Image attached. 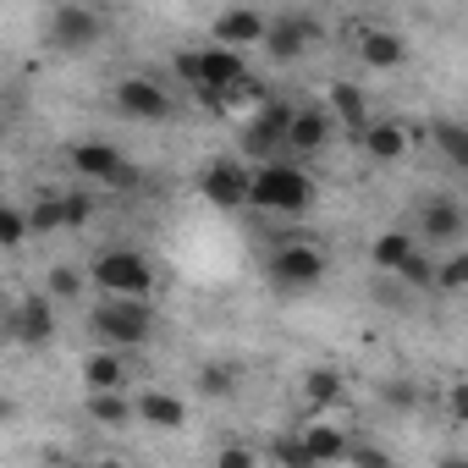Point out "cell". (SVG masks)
Wrapping results in <instances>:
<instances>
[{
  "instance_id": "obj_33",
  "label": "cell",
  "mask_w": 468,
  "mask_h": 468,
  "mask_svg": "<svg viewBox=\"0 0 468 468\" xmlns=\"http://www.w3.org/2000/svg\"><path fill=\"white\" fill-rule=\"evenodd\" d=\"M215 463H220V468H254V463H260V452H254V446H220V452H215Z\"/></svg>"
},
{
  "instance_id": "obj_17",
  "label": "cell",
  "mask_w": 468,
  "mask_h": 468,
  "mask_svg": "<svg viewBox=\"0 0 468 468\" xmlns=\"http://www.w3.org/2000/svg\"><path fill=\"white\" fill-rule=\"evenodd\" d=\"M133 424H149V430H182L187 424V402L176 391H138L133 397Z\"/></svg>"
},
{
  "instance_id": "obj_27",
  "label": "cell",
  "mask_w": 468,
  "mask_h": 468,
  "mask_svg": "<svg viewBox=\"0 0 468 468\" xmlns=\"http://www.w3.org/2000/svg\"><path fill=\"white\" fill-rule=\"evenodd\" d=\"M468 287V249H452L446 254V265H435V282H430V292H446V298H457Z\"/></svg>"
},
{
  "instance_id": "obj_28",
  "label": "cell",
  "mask_w": 468,
  "mask_h": 468,
  "mask_svg": "<svg viewBox=\"0 0 468 468\" xmlns=\"http://www.w3.org/2000/svg\"><path fill=\"white\" fill-rule=\"evenodd\" d=\"M83 287H89V271H78V265H50V276H45V292L61 303L83 298Z\"/></svg>"
},
{
  "instance_id": "obj_9",
  "label": "cell",
  "mask_w": 468,
  "mask_h": 468,
  "mask_svg": "<svg viewBox=\"0 0 468 468\" xmlns=\"http://www.w3.org/2000/svg\"><path fill=\"white\" fill-rule=\"evenodd\" d=\"M198 198L215 209H249V165L238 154H220L198 171Z\"/></svg>"
},
{
  "instance_id": "obj_4",
  "label": "cell",
  "mask_w": 468,
  "mask_h": 468,
  "mask_svg": "<svg viewBox=\"0 0 468 468\" xmlns=\"http://www.w3.org/2000/svg\"><path fill=\"white\" fill-rule=\"evenodd\" d=\"M89 282L100 292H116V298H149L154 292V265L138 254V249H100L94 265H89Z\"/></svg>"
},
{
  "instance_id": "obj_18",
  "label": "cell",
  "mask_w": 468,
  "mask_h": 468,
  "mask_svg": "<svg viewBox=\"0 0 468 468\" xmlns=\"http://www.w3.org/2000/svg\"><path fill=\"white\" fill-rule=\"evenodd\" d=\"M265 12H254V6H231V12H220L215 17V45H231V50H249V45H260L265 39Z\"/></svg>"
},
{
  "instance_id": "obj_31",
  "label": "cell",
  "mask_w": 468,
  "mask_h": 468,
  "mask_svg": "<svg viewBox=\"0 0 468 468\" xmlns=\"http://www.w3.org/2000/svg\"><path fill=\"white\" fill-rule=\"evenodd\" d=\"M28 243V215L17 204H0V249H17Z\"/></svg>"
},
{
  "instance_id": "obj_10",
  "label": "cell",
  "mask_w": 468,
  "mask_h": 468,
  "mask_svg": "<svg viewBox=\"0 0 468 468\" xmlns=\"http://www.w3.org/2000/svg\"><path fill=\"white\" fill-rule=\"evenodd\" d=\"M413 238L424 243V249H457L463 243V204L452 198V193H435V198H419V215H413Z\"/></svg>"
},
{
  "instance_id": "obj_16",
  "label": "cell",
  "mask_w": 468,
  "mask_h": 468,
  "mask_svg": "<svg viewBox=\"0 0 468 468\" xmlns=\"http://www.w3.org/2000/svg\"><path fill=\"white\" fill-rule=\"evenodd\" d=\"M358 61H364L369 72H397V67L408 61V39H402L397 28L369 23V28L358 34Z\"/></svg>"
},
{
  "instance_id": "obj_14",
  "label": "cell",
  "mask_w": 468,
  "mask_h": 468,
  "mask_svg": "<svg viewBox=\"0 0 468 468\" xmlns=\"http://www.w3.org/2000/svg\"><path fill=\"white\" fill-rule=\"evenodd\" d=\"M353 138H358V149H364L375 165H402L408 149H413V138H408V127H402L397 116H369Z\"/></svg>"
},
{
  "instance_id": "obj_5",
  "label": "cell",
  "mask_w": 468,
  "mask_h": 468,
  "mask_svg": "<svg viewBox=\"0 0 468 468\" xmlns=\"http://www.w3.org/2000/svg\"><path fill=\"white\" fill-rule=\"evenodd\" d=\"M111 105H116L122 122H138V127H160V122L176 116L171 89H165L160 78H149V72H127V78L111 89Z\"/></svg>"
},
{
  "instance_id": "obj_8",
  "label": "cell",
  "mask_w": 468,
  "mask_h": 468,
  "mask_svg": "<svg viewBox=\"0 0 468 468\" xmlns=\"http://www.w3.org/2000/svg\"><path fill=\"white\" fill-rule=\"evenodd\" d=\"M0 336H12L17 347H50V342H56V298H50V292H23V298L6 309Z\"/></svg>"
},
{
  "instance_id": "obj_15",
  "label": "cell",
  "mask_w": 468,
  "mask_h": 468,
  "mask_svg": "<svg viewBox=\"0 0 468 468\" xmlns=\"http://www.w3.org/2000/svg\"><path fill=\"white\" fill-rule=\"evenodd\" d=\"M133 386V358L122 347H94L83 358V391H127Z\"/></svg>"
},
{
  "instance_id": "obj_32",
  "label": "cell",
  "mask_w": 468,
  "mask_h": 468,
  "mask_svg": "<svg viewBox=\"0 0 468 468\" xmlns=\"http://www.w3.org/2000/svg\"><path fill=\"white\" fill-rule=\"evenodd\" d=\"M271 463H292V468H309V457H303V441L298 435H282V441H271V452H265Z\"/></svg>"
},
{
  "instance_id": "obj_13",
  "label": "cell",
  "mask_w": 468,
  "mask_h": 468,
  "mask_svg": "<svg viewBox=\"0 0 468 468\" xmlns=\"http://www.w3.org/2000/svg\"><path fill=\"white\" fill-rule=\"evenodd\" d=\"M336 138V122L325 105H287V154H320Z\"/></svg>"
},
{
  "instance_id": "obj_6",
  "label": "cell",
  "mask_w": 468,
  "mask_h": 468,
  "mask_svg": "<svg viewBox=\"0 0 468 468\" xmlns=\"http://www.w3.org/2000/svg\"><path fill=\"white\" fill-rule=\"evenodd\" d=\"M67 160H72V171H78L83 182L116 187V193H133V187L144 182L138 160H127L116 144H100V138H83V144H72V149H67Z\"/></svg>"
},
{
  "instance_id": "obj_24",
  "label": "cell",
  "mask_w": 468,
  "mask_h": 468,
  "mask_svg": "<svg viewBox=\"0 0 468 468\" xmlns=\"http://www.w3.org/2000/svg\"><path fill=\"white\" fill-rule=\"evenodd\" d=\"M430 138H435V149H441V160H446V165H457V171L468 165V127H463V122L441 116V122L430 127Z\"/></svg>"
},
{
  "instance_id": "obj_3",
  "label": "cell",
  "mask_w": 468,
  "mask_h": 468,
  "mask_svg": "<svg viewBox=\"0 0 468 468\" xmlns=\"http://www.w3.org/2000/svg\"><path fill=\"white\" fill-rule=\"evenodd\" d=\"M325 254L314 249V243H282V249H271V260H265V282L282 292V298H303V292H314L320 282H325Z\"/></svg>"
},
{
  "instance_id": "obj_12",
  "label": "cell",
  "mask_w": 468,
  "mask_h": 468,
  "mask_svg": "<svg viewBox=\"0 0 468 468\" xmlns=\"http://www.w3.org/2000/svg\"><path fill=\"white\" fill-rule=\"evenodd\" d=\"M282 144H287V105L260 100L254 116L243 122V154L249 160H276V154H287Z\"/></svg>"
},
{
  "instance_id": "obj_1",
  "label": "cell",
  "mask_w": 468,
  "mask_h": 468,
  "mask_svg": "<svg viewBox=\"0 0 468 468\" xmlns=\"http://www.w3.org/2000/svg\"><path fill=\"white\" fill-rule=\"evenodd\" d=\"M314 198H320V187H314V176L292 154L249 165V209L276 215V220H303L314 209Z\"/></svg>"
},
{
  "instance_id": "obj_22",
  "label": "cell",
  "mask_w": 468,
  "mask_h": 468,
  "mask_svg": "<svg viewBox=\"0 0 468 468\" xmlns=\"http://www.w3.org/2000/svg\"><path fill=\"white\" fill-rule=\"evenodd\" d=\"M83 413H89V424H100V430H127V424H133V397H127V391H89V397H83Z\"/></svg>"
},
{
  "instance_id": "obj_29",
  "label": "cell",
  "mask_w": 468,
  "mask_h": 468,
  "mask_svg": "<svg viewBox=\"0 0 468 468\" xmlns=\"http://www.w3.org/2000/svg\"><path fill=\"white\" fill-rule=\"evenodd\" d=\"M391 276H402L408 287H424V292H430V282H435V254H430V249L419 243V249H413V254H408V260H402V265L391 271Z\"/></svg>"
},
{
  "instance_id": "obj_20",
  "label": "cell",
  "mask_w": 468,
  "mask_h": 468,
  "mask_svg": "<svg viewBox=\"0 0 468 468\" xmlns=\"http://www.w3.org/2000/svg\"><path fill=\"white\" fill-rule=\"evenodd\" d=\"M298 441H303L309 468H314V463H347V446H353L342 424H303V430H298Z\"/></svg>"
},
{
  "instance_id": "obj_30",
  "label": "cell",
  "mask_w": 468,
  "mask_h": 468,
  "mask_svg": "<svg viewBox=\"0 0 468 468\" xmlns=\"http://www.w3.org/2000/svg\"><path fill=\"white\" fill-rule=\"evenodd\" d=\"M94 220V193H61V231H78Z\"/></svg>"
},
{
  "instance_id": "obj_26",
  "label": "cell",
  "mask_w": 468,
  "mask_h": 468,
  "mask_svg": "<svg viewBox=\"0 0 468 468\" xmlns=\"http://www.w3.org/2000/svg\"><path fill=\"white\" fill-rule=\"evenodd\" d=\"M23 215H28V238H50V231H61V193H39Z\"/></svg>"
},
{
  "instance_id": "obj_7",
  "label": "cell",
  "mask_w": 468,
  "mask_h": 468,
  "mask_svg": "<svg viewBox=\"0 0 468 468\" xmlns=\"http://www.w3.org/2000/svg\"><path fill=\"white\" fill-rule=\"evenodd\" d=\"M45 39L61 56H89L105 39V17L94 6H83V0H61V6L50 12V23H45Z\"/></svg>"
},
{
  "instance_id": "obj_25",
  "label": "cell",
  "mask_w": 468,
  "mask_h": 468,
  "mask_svg": "<svg viewBox=\"0 0 468 468\" xmlns=\"http://www.w3.org/2000/svg\"><path fill=\"white\" fill-rule=\"evenodd\" d=\"M193 386H198V397H209V402H226L231 391H238V369H231V364H198Z\"/></svg>"
},
{
  "instance_id": "obj_19",
  "label": "cell",
  "mask_w": 468,
  "mask_h": 468,
  "mask_svg": "<svg viewBox=\"0 0 468 468\" xmlns=\"http://www.w3.org/2000/svg\"><path fill=\"white\" fill-rule=\"evenodd\" d=\"M303 408L309 413H336V408H347V380H342V369H309L303 375Z\"/></svg>"
},
{
  "instance_id": "obj_23",
  "label": "cell",
  "mask_w": 468,
  "mask_h": 468,
  "mask_svg": "<svg viewBox=\"0 0 468 468\" xmlns=\"http://www.w3.org/2000/svg\"><path fill=\"white\" fill-rule=\"evenodd\" d=\"M413 249H419V238H413V231H380V238L369 243V265L391 276V271H397V265H402Z\"/></svg>"
},
{
  "instance_id": "obj_37",
  "label": "cell",
  "mask_w": 468,
  "mask_h": 468,
  "mask_svg": "<svg viewBox=\"0 0 468 468\" xmlns=\"http://www.w3.org/2000/svg\"><path fill=\"white\" fill-rule=\"evenodd\" d=\"M0 144H6V122H0Z\"/></svg>"
},
{
  "instance_id": "obj_21",
  "label": "cell",
  "mask_w": 468,
  "mask_h": 468,
  "mask_svg": "<svg viewBox=\"0 0 468 468\" xmlns=\"http://www.w3.org/2000/svg\"><path fill=\"white\" fill-rule=\"evenodd\" d=\"M325 111H331V122H336V127H347V133H358V127L375 116L358 83H331V100H325Z\"/></svg>"
},
{
  "instance_id": "obj_11",
  "label": "cell",
  "mask_w": 468,
  "mask_h": 468,
  "mask_svg": "<svg viewBox=\"0 0 468 468\" xmlns=\"http://www.w3.org/2000/svg\"><path fill=\"white\" fill-rule=\"evenodd\" d=\"M320 39V23L309 17V12H287V17H276V23H265V56L276 61V67H287V61H303L309 56V45Z\"/></svg>"
},
{
  "instance_id": "obj_36",
  "label": "cell",
  "mask_w": 468,
  "mask_h": 468,
  "mask_svg": "<svg viewBox=\"0 0 468 468\" xmlns=\"http://www.w3.org/2000/svg\"><path fill=\"white\" fill-rule=\"evenodd\" d=\"M12 413H17V408H12V397L0 391V424H12Z\"/></svg>"
},
{
  "instance_id": "obj_35",
  "label": "cell",
  "mask_w": 468,
  "mask_h": 468,
  "mask_svg": "<svg viewBox=\"0 0 468 468\" xmlns=\"http://www.w3.org/2000/svg\"><path fill=\"white\" fill-rule=\"evenodd\" d=\"M386 402H391V408H402V413H408V408H419V391H413V386H408V380H391V386H386Z\"/></svg>"
},
{
  "instance_id": "obj_2",
  "label": "cell",
  "mask_w": 468,
  "mask_h": 468,
  "mask_svg": "<svg viewBox=\"0 0 468 468\" xmlns=\"http://www.w3.org/2000/svg\"><path fill=\"white\" fill-rule=\"evenodd\" d=\"M154 303L149 298H116V292H105L94 309H89V336H94V347H122V353H133V347H144L149 336H154Z\"/></svg>"
},
{
  "instance_id": "obj_34",
  "label": "cell",
  "mask_w": 468,
  "mask_h": 468,
  "mask_svg": "<svg viewBox=\"0 0 468 468\" xmlns=\"http://www.w3.org/2000/svg\"><path fill=\"white\" fill-rule=\"evenodd\" d=\"M446 413H452V424H468V386L463 380L446 386Z\"/></svg>"
}]
</instances>
